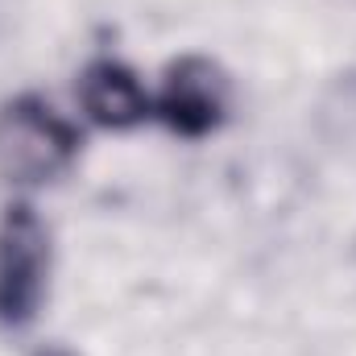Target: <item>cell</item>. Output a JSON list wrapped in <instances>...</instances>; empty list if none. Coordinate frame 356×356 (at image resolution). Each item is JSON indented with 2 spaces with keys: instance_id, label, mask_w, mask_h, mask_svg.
<instances>
[{
  "instance_id": "cell-3",
  "label": "cell",
  "mask_w": 356,
  "mask_h": 356,
  "mask_svg": "<svg viewBox=\"0 0 356 356\" xmlns=\"http://www.w3.org/2000/svg\"><path fill=\"white\" fill-rule=\"evenodd\" d=\"M232 108V79L207 54H178L162 71V88L154 91V120L175 137L199 141L211 137Z\"/></svg>"
},
{
  "instance_id": "cell-5",
  "label": "cell",
  "mask_w": 356,
  "mask_h": 356,
  "mask_svg": "<svg viewBox=\"0 0 356 356\" xmlns=\"http://www.w3.org/2000/svg\"><path fill=\"white\" fill-rule=\"evenodd\" d=\"M38 356H75L71 348H63V344H50V348H42Z\"/></svg>"
},
{
  "instance_id": "cell-1",
  "label": "cell",
  "mask_w": 356,
  "mask_h": 356,
  "mask_svg": "<svg viewBox=\"0 0 356 356\" xmlns=\"http://www.w3.org/2000/svg\"><path fill=\"white\" fill-rule=\"evenodd\" d=\"M79 158V129L38 95L0 108V178L13 186L54 182Z\"/></svg>"
},
{
  "instance_id": "cell-4",
  "label": "cell",
  "mask_w": 356,
  "mask_h": 356,
  "mask_svg": "<svg viewBox=\"0 0 356 356\" xmlns=\"http://www.w3.org/2000/svg\"><path fill=\"white\" fill-rule=\"evenodd\" d=\"M79 104L99 129H137L145 120H154V95L137 79L133 67L116 63V58H95L79 75Z\"/></svg>"
},
{
  "instance_id": "cell-2",
  "label": "cell",
  "mask_w": 356,
  "mask_h": 356,
  "mask_svg": "<svg viewBox=\"0 0 356 356\" xmlns=\"http://www.w3.org/2000/svg\"><path fill=\"white\" fill-rule=\"evenodd\" d=\"M50 286V228L33 203L17 199L0 216V327L25 332Z\"/></svg>"
}]
</instances>
